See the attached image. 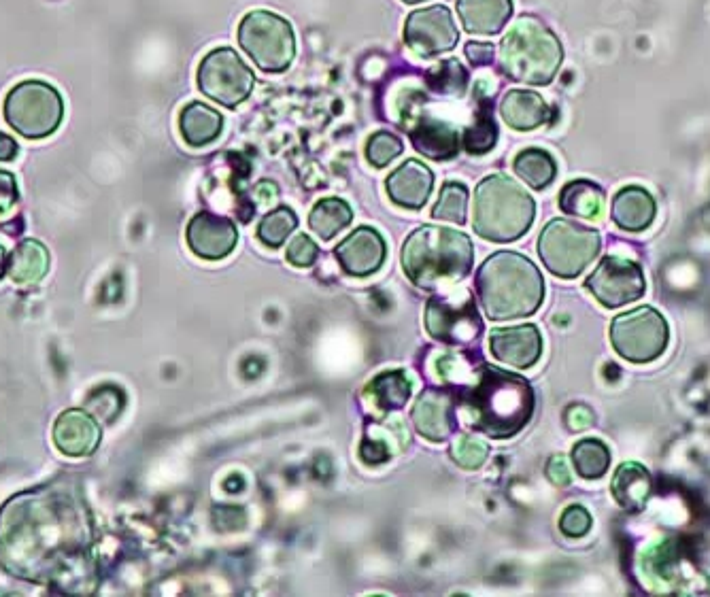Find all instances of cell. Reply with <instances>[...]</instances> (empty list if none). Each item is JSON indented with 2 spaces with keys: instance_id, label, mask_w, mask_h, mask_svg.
<instances>
[{
  "instance_id": "f1b7e54d",
  "label": "cell",
  "mask_w": 710,
  "mask_h": 597,
  "mask_svg": "<svg viewBox=\"0 0 710 597\" xmlns=\"http://www.w3.org/2000/svg\"><path fill=\"white\" fill-rule=\"evenodd\" d=\"M604 192L602 187L594 181L587 179H577L570 181L562 187L560 198V209L572 217L577 219H585V221H594L602 215L604 211Z\"/></svg>"
},
{
  "instance_id": "7c38bea8",
  "label": "cell",
  "mask_w": 710,
  "mask_h": 597,
  "mask_svg": "<svg viewBox=\"0 0 710 597\" xmlns=\"http://www.w3.org/2000/svg\"><path fill=\"white\" fill-rule=\"evenodd\" d=\"M256 85V75L232 47H217L198 66V88L207 98L228 109L245 102Z\"/></svg>"
},
{
  "instance_id": "e0dca14e",
  "label": "cell",
  "mask_w": 710,
  "mask_h": 597,
  "mask_svg": "<svg viewBox=\"0 0 710 597\" xmlns=\"http://www.w3.org/2000/svg\"><path fill=\"white\" fill-rule=\"evenodd\" d=\"M543 349V334H540L534 323L496 328L489 334V351H492V357L517 370H528L536 366L540 357H543Z\"/></svg>"
},
{
  "instance_id": "d6986e66",
  "label": "cell",
  "mask_w": 710,
  "mask_h": 597,
  "mask_svg": "<svg viewBox=\"0 0 710 597\" xmlns=\"http://www.w3.org/2000/svg\"><path fill=\"white\" fill-rule=\"evenodd\" d=\"M434 190V173L419 160L402 162L385 179V192L400 209H424Z\"/></svg>"
},
{
  "instance_id": "9a60e30c",
  "label": "cell",
  "mask_w": 710,
  "mask_h": 597,
  "mask_svg": "<svg viewBox=\"0 0 710 597\" xmlns=\"http://www.w3.org/2000/svg\"><path fill=\"white\" fill-rule=\"evenodd\" d=\"M460 398L451 389H426L415 400L411 419L419 436L430 442L447 440L458 425Z\"/></svg>"
},
{
  "instance_id": "8d00e7d4",
  "label": "cell",
  "mask_w": 710,
  "mask_h": 597,
  "mask_svg": "<svg viewBox=\"0 0 710 597\" xmlns=\"http://www.w3.org/2000/svg\"><path fill=\"white\" fill-rule=\"evenodd\" d=\"M428 83L441 94L462 96L468 85V73L458 60H445L432 66V71L428 73Z\"/></svg>"
},
{
  "instance_id": "603a6c76",
  "label": "cell",
  "mask_w": 710,
  "mask_h": 597,
  "mask_svg": "<svg viewBox=\"0 0 710 597\" xmlns=\"http://www.w3.org/2000/svg\"><path fill=\"white\" fill-rule=\"evenodd\" d=\"M513 13V0H458V15L468 34L494 37Z\"/></svg>"
},
{
  "instance_id": "d4e9b609",
  "label": "cell",
  "mask_w": 710,
  "mask_h": 597,
  "mask_svg": "<svg viewBox=\"0 0 710 597\" xmlns=\"http://www.w3.org/2000/svg\"><path fill=\"white\" fill-rule=\"evenodd\" d=\"M500 113L513 130L528 132L549 119L547 100L532 90H509L500 102Z\"/></svg>"
},
{
  "instance_id": "e575fe53",
  "label": "cell",
  "mask_w": 710,
  "mask_h": 597,
  "mask_svg": "<svg viewBox=\"0 0 710 597\" xmlns=\"http://www.w3.org/2000/svg\"><path fill=\"white\" fill-rule=\"evenodd\" d=\"M298 228V217L290 207H277L270 213H266L262 217V221L258 224V238L260 243L270 247V249H279L281 245H285L290 234Z\"/></svg>"
},
{
  "instance_id": "f6af8a7d",
  "label": "cell",
  "mask_w": 710,
  "mask_h": 597,
  "mask_svg": "<svg viewBox=\"0 0 710 597\" xmlns=\"http://www.w3.org/2000/svg\"><path fill=\"white\" fill-rule=\"evenodd\" d=\"M496 49L492 43H481V41H470L466 45V58L470 60L472 66H487L494 62Z\"/></svg>"
},
{
  "instance_id": "f907efd6",
  "label": "cell",
  "mask_w": 710,
  "mask_h": 597,
  "mask_svg": "<svg viewBox=\"0 0 710 597\" xmlns=\"http://www.w3.org/2000/svg\"><path fill=\"white\" fill-rule=\"evenodd\" d=\"M404 3H409V5H415V3H421V0H404Z\"/></svg>"
},
{
  "instance_id": "484cf974",
  "label": "cell",
  "mask_w": 710,
  "mask_h": 597,
  "mask_svg": "<svg viewBox=\"0 0 710 597\" xmlns=\"http://www.w3.org/2000/svg\"><path fill=\"white\" fill-rule=\"evenodd\" d=\"M409 442V434L404 432L402 421L373 423L366 430V436L360 445V459L366 466H381Z\"/></svg>"
},
{
  "instance_id": "1f68e13d",
  "label": "cell",
  "mask_w": 710,
  "mask_h": 597,
  "mask_svg": "<svg viewBox=\"0 0 710 597\" xmlns=\"http://www.w3.org/2000/svg\"><path fill=\"white\" fill-rule=\"evenodd\" d=\"M574 472L585 481H596L611 468V449L598 438L579 440L570 453Z\"/></svg>"
},
{
  "instance_id": "ba28073f",
  "label": "cell",
  "mask_w": 710,
  "mask_h": 597,
  "mask_svg": "<svg viewBox=\"0 0 710 597\" xmlns=\"http://www.w3.org/2000/svg\"><path fill=\"white\" fill-rule=\"evenodd\" d=\"M7 124L24 139L39 141L52 136L64 119L60 92L45 81L28 79L11 88L5 98Z\"/></svg>"
},
{
  "instance_id": "d6a6232c",
  "label": "cell",
  "mask_w": 710,
  "mask_h": 597,
  "mask_svg": "<svg viewBox=\"0 0 710 597\" xmlns=\"http://www.w3.org/2000/svg\"><path fill=\"white\" fill-rule=\"evenodd\" d=\"M513 170L534 190H545L557 175V164L545 149H523L513 160Z\"/></svg>"
},
{
  "instance_id": "83f0119b",
  "label": "cell",
  "mask_w": 710,
  "mask_h": 597,
  "mask_svg": "<svg viewBox=\"0 0 710 597\" xmlns=\"http://www.w3.org/2000/svg\"><path fill=\"white\" fill-rule=\"evenodd\" d=\"M413 394V381L404 370H387L366 385V396L375 408L383 413L400 411L407 406Z\"/></svg>"
},
{
  "instance_id": "d590c367",
  "label": "cell",
  "mask_w": 710,
  "mask_h": 597,
  "mask_svg": "<svg viewBox=\"0 0 710 597\" xmlns=\"http://www.w3.org/2000/svg\"><path fill=\"white\" fill-rule=\"evenodd\" d=\"M124 406H126L124 391L115 385H103L92 389V394L88 396L86 404H83V408H86L90 415H94L100 423H107V425H111L122 415Z\"/></svg>"
},
{
  "instance_id": "30bf717a",
  "label": "cell",
  "mask_w": 710,
  "mask_h": 597,
  "mask_svg": "<svg viewBox=\"0 0 710 597\" xmlns=\"http://www.w3.org/2000/svg\"><path fill=\"white\" fill-rule=\"evenodd\" d=\"M608 336H611L613 349L623 360L649 364L664 355L670 340V328L664 315L653 306H636V309L613 319Z\"/></svg>"
},
{
  "instance_id": "2e32d148",
  "label": "cell",
  "mask_w": 710,
  "mask_h": 597,
  "mask_svg": "<svg viewBox=\"0 0 710 597\" xmlns=\"http://www.w3.org/2000/svg\"><path fill=\"white\" fill-rule=\"evenodd\" d=\"M334 258L349 277L364 279L385 264L387 243L375 228L360 226L334 247Z\"/></svg>"
},
{
  "instance_id": "681fc988",
  "label": "cell",
  "mask_w": 710,
  "mask_h": 597,
  "mask_svg": "<svg viewBox=\"0 0 710 597\" xmlns=\"http://www.w3.org/2000/svg\"><path fill=\"white\" fill-rule=\"evenodd\" d=\"M7 270H9V255H7L5 247L0 245V279L7 275Z\"/></svg>"
},
{
  "instance_id": "f35d334b",
  "label": "cell",
  "mask_w": 710,
  "mask_h": 597,
  "mask_svg": "<svg viewBox=\"0 0 710 597\" xmlns=\"http://www.w3.org/2000/svg\"><path fill=\"white\" fill-rule=\"evenodd\" d=\"M451 457L460 468L477 470L487 462L489 447H487V442H483L477 436L460 434V436H455L451 442Z\"/></svg>"
},
{
  "instance_id": "ee69618b",
  "label": "cell",
  "mask_w": 710,
  "mask_h": 597,
  "mask_svg": "<svg viewBox=\"0 0 710 597\" xmlns=\"http://www.w3.org/2000/svg\"><path fill=\"white\" fill-rule=\"evenodd\" d=\"M564 421H566V425L572 432H583V430H589L591 425H594L596 417H594V411H591L589 406L572 404V406H568Z\"/></svg>"
},
{
  "instance_id": "b9f144b4",
  "label": "cell",
  "mask_w": 710,
  "mask_h": 597,
  "mask_svg": "<svg viewBox=\"0 0 710 597\" xmlns=\"http://www.w3.org/2000/svg\"><path fill=\"white\" fill-rule=\"evenodd\" d=\"M285 258L296 268H311L319 258V247L311 236L298 234L296 238H292V243L287 245Z\"/></svg>"
},
{
  "instance_id": "9c48e42d",
  "label": "cell",
  "mask_w": 710,
  "mask_h": 597,
  "mask_svg": "<svg viewBox=\"0 0 710 597\" xmlns=\"http://www.w3.org/2000/svg\"><path fill=\"white\" fill-rule=\"evenodd\" d=\"M245 54L266 73H283L294 62L296 37L292 24L273 11H251L239 26Z\"/></svg>"
},
{
  "instance_id": "277c9868",
  "label": "cell",
  "mask_w": 710,
  "mask_h": 597,
  "mask_svg": "<svg viewBox=\"0 0 710 597\" xmlns=\"http://www.w3.org/2000/svg\"><path fill=\"white\" fill-rule=\"evenodd\" d=\"M475 262V245L468 234L445 226H421L402 245V268L419 289L460 283Z\"/></svg>"
},
{
  "instance_id": "836d02e7",
  "label": "cell",
  "mask_w": 710,
  "mask_h": 597,
  "mask_svg": "<svg viewBox=\"0 0 710 597\" xmlns=\"http://www.w3.org/2000/svg\"><path fill=\"white\" fill-rule=\"evenodd\" d=\"M468 198L470 192L464 183L447 181L441 187V194H438V200L432 209V217L441 221H451V224H458V226L466 224Z\"/></svg>"
},
{
  "instance_id": "60d3db41",
  "label": "cell",
  "mask_w": 710,
  "mask_h": 597,
  "mask_svg": "<svg viewBox=\"0 0 710 597\" xmlns=\"http://www.w3.org/2000/svg\"><path fill=\"white\" fill-rule=\"evenodd\" d=\"M591 525H594L591 513L585 506H579V504L568 506L562 513V517H560V530L568 538H583V536H587L591 532Z\"/></svg>"
},
{
  "instance_id": "4316f807",
  "label": "cell",
  "mask_w": 710,
  "mask_h": 597,
  "mask_svg": "<svg viewBox=\"0 0 710 597\" xmlns=\"http://www.w3.org/2000/svg\"><path fill=\"white\" fill-rule=\"evenodd\" d=\"M179 128L185 143L192 147H205L222 134L224 117L213 107L205 105V102L194 100L190 105H185V109L181 111Z\"/></svg>"
},
{
  "instance_id": "3957f363",
  "label": "cell",
  "mask_w": 710,
  "mask_h": 597,
  "mask_svg": "<svg viewBox=\"0 0 710 597\" xmlns=\"http://www.w3.org/2000/svg\"><path fill=\"white\" fill-rule=\"evenodd\" d=\"M475 285L481 309L492 321L526 319L545 300L543 272L517 251L489 255L477 272Z\"/></svg>"
},
{
  "instance_id": "74e56055",
  "label": "cell",
  "mask_w": 710,
  "mask_h": 597,
  "mask_svg": "<svg viewBox=\"0 0 710 597\" xmlns=\"http://www.w3.org/2000/svg\"><path fill=\"white\" fill-rule=\"evenodd\" d=\"M498 143V128L494 117L489 111H483L479 119H475L466 134H464V149L472 156H483V153L492 151Z\"/></svg>"
},
{
  "instance_id": "7a4b0ae2",
  "label": "cell",
  "mask_w": 710,
  "mask_h": 597,
  "mask_svg": "<svg viewBox=\"0 0 710 597\" xmlns=\"http://www.w3.org/2000/svg\"><path fill=\"white\" fill-rule=\"evenodd\" d=\"M460 402L470 413L472 428L494 440L517 436L532 421L536 406L532 385L496 366H481L475 385Z\"/></svg>"
},
{
  "instance_id": "bcb514c9",
  "label": "cell",
  "mask_w": 710,
  "mask_h": 597,
  "mask_svg": "<svg viewBox=\"0 0 710 597\" xmlns=\"http://www.w3.org/2000/svg\"><path fill=\"white\" fill-rule=\"evenodd\" d=\"M547 476H549V481L553 485H557V487H566V485L572 483L570 468H568V462H566L564 455H555V457L549 459Z\"/></svg>"
},
{
  "instance_id": "4fadbf2b",
  "label": "cell",
  "mask_w": 710,
  "mask_h": 597,
  "mask_svg": "<svg viewBox=\"0 0 710 597\" xmlns=\"http://www.w3.org/2000/svg\"><path fill=\"white\" fill-rule=\"evenodd\" d=\"M585 287L604 309H619L645 296L647 279L636 262L619 255H606L587 277Z\"/></svg>"
},
{
  "instance_id": "52a82bcc",
  "label": "cell",
  "mask_w": 710,
  "mask_h": 597,
  "mask_svg": "<svg viewBox=\"0 0 710 597\" xmlns=\"http://www.w3.org/2000/svg\"><path fill=\"white\" fill-rule=\"evenodd\" d=\"M602 236L579 221L564 217L551 219L538 236V255L551 275L560 279H577L598 258Z\"/></svg>"
},
{
  "instance_id": "7402d4cb",
  "label": "cell",
  "mask_w": 710,
  "mask_h": 597,
  "mask_svg": "<svg viewBox=\"0 0 710 597\" xmlns=\"http://www.w3.org/2000/svg\"><path fill=\"white\" fill-rule=\"evenodd\" d=\"M411 141L419 153H424L430 160H451L458 156V151L462 147V136L460 130L449 122H441V119H421L417 128L411 132Z\"/></svg>"
},
{
  "instance_id": "cb8c5ba5",
  "label": "cell",
  "mask_w": 710,
  "mask_h": 597,
  "mask_svg": "<svg viewBox=\"0 0 710 597\" xmlns=\"http://www.w3.org/2000/svg\"><path fill=\"white\" fill-rule=\"evenodd\" d=\"M611 491L623 510H628V513H640V510H645L651 498L653 479L649 470L642 464L623 462L615 470Z\"/></svg>"
},
{
  "instance_id": "7dc6e473",
  "label": "cell",
  "mask_w": 710,
  "mask_h": 597,
  "mask_svg": "<svg viewBox=\"0 0 710 597\" xmlns=\"http://www.w3.org/2000/svg\"><path fill=\"white\" fill-rule=\"evenodd\" d=\"M18 143H15L13 136L0 132V162H11L18 158Z\"/></svg>"
},
{
  "instance_id": "5bb4252c",
  "label": "cell",
  "mask_w": 710,
  "mask_h": 597,
  "mask_svg": "<svg viewBox=\"0 0 710 597\" xmlns=\"http://www.w3.org/2000/svg\"><path fill=\"white\" fill-rule=\"evenodd\" d=\"M460 41L458 24L445 5L417 9L404 24V43L419 58H436Z\"/></svg>"
},
{
  "instance_id": "5b68a950",
  "label": "cell",
  "mask_w": 710,
  "mask_h": 597,
  "mask_svg": "<svg viewBox=\"0 0 710 597\" xmlns=\"http://www.w3.org/2000/svg\"><path fill=\"white\" fill-rule=\"evenodd\" d=\"M536 204L532 196L509 175H489L475 190L472 230L485 241L513 243L534 224Z\"/></svg>"
},
{
  "instance_id": "ac0fdd59",
  "label": "cell",
  "mask_w": 710,
  "mask_h": 597,
  "mask_svg": "<svg viewBox=\"0 0 710 597\" xmlns=\"http://www.w3.org/2000/svg\"><path fill=\"white\" fill-rule=\"evenodd\" d=\"M185 238H188V245L198 258L217 262L228 258L234 251L236 243H239V230H236L232 219L205 211L192 217Z\"/></svg>"
},
{
  "instance_id": "4dcf8cb0",
  "label": "cell",
  "mask_w": 710,
  "mask_h": 597,
  "mask_svg": "<svg viewBox=\"0 0 710 597\" xmlns=\"http://www.w3.org/2000/svg\"><path fill=\"white\" fill-rule=\"evenodd\" d=\"M351 221L353 209L343 198L319 200L309 215V226L321 241H332V238L351 226Z\"/></svg>"
},
{
  "instance_id": "c3c4849f",
  "label": "cell",
  "mask_w": 710,
  "mask_h": 597,
  "mask_svg": "<svg viewBox=\"0 0 710 597\" xmlns=\"http://www.w3.org/2000/svg\"><path fill=\"white\" fill-rule=\"evenodd\" d=\"M256 196H258V202L260 204H270V202H275L277 196H279V190H277V185L275 183H270V181H260L256 190Z\"/></svg>"
},
{
  "instance_id": "8fae6325",
  "label": "cell",
  "mask_w": 710,
  "mask_h": 597,
  "mask_svg": "<svg viewBox=\"0 0 710 597\" xmlns=\"http://www.w3.org/2000/svg\"><path fill=\"white\" fill-rule=\"evenodd\" d=\"M426 330L445 345L477 343L483 334V319L468 289H447L432 296L426 309Z\"/></svg>"
},
{
  "instance_id": "f546056e",
  "label": "cell",
  "mask_w": 710,
  "mask_h": 597,
  "mask_svg": "<svg viewBox=\"0 0 710 597\" xmlns=\"http://www.w3.org/2000/svg\"><path fill=\"white\" fill-rule=\"evenodd\" d=\"M49 270V251L35 238H26L9 255V277L18 285H35Z\"/></svg>"
},
{
  "instance_id": "7bdbcfd3",
  "label": "cell",
  "mask_w": 710,
  "mask_h": 597,
  "mask_svg": "<svg viewBox=\"0 0 710 597\" xmlns=\"http://www.w3.org/2000/svg\"><path fill=\"white\" fill-rule=\"evenodd\" d=\"M20 200V190L15 175L9 170H0V215L9 213Z\"/></svg>"
},
{
  "instance_id": "6da1fadb",
  "label": "cell",
  "mask_w": 710,
  "mask_h": 597,
  "mask_svg": "<svg viewBox=\"0 0 710 597\" xmlns=\"http://www.w3.org/2000/svg\"><path fill=\"white\" fill-rule=\"evenodd\" d=\"M92 523L77 493L66 489L26 491L0 510V561L35 583L73 578L90 564Z\"/></svg>"
},
{
  "instance_id": "ffe728a7",
  "label": "cell",
  "mask_w": 710,
  "mask_h": 597,
  "mask_svg": "<svg viewBox=\"0 0 710 597\" xmlns=\"http://www.w3.org/2000/svg\"><path fill=\"white\" fill-rule=\"evenodd\" d=\"M103 432L86 408H69L54 423V445L66 457H90Z\"/></svg>"
},
{
  "instance_id": "8992f818",
  "label": "cell",
  "mask_w": 710,
  "mask_h": 597,
  "mask_svg": "<svg viewBox=\"0 0 710 597\" xmlns=\"http://www.w3.org/2000/svg\"><path fill=\"white\" fill-rule=\"evenodd\" d=\"M564 58L562 43L532 15L511 24L500 41L498 60L504 75L526 85H547L560 71Z\"/></svg>"
},
{
  "instance_id": "44dd1931",
  "label": "cell",
  "mask_w": 710,
  "mask_h": 597,
  "mask_svg": "<svg viewBox=\"0 0 710 597\" xmlns=\"http://www.w3.org/2000/svg\"><path fill=\"white\" fill-rule=\"evenodd\" d=\"M655 213H657L655 200L645 187H638V185L621 187L613 198L611 215L615 226L621 228L623 232L647 230L653 224Z\"/></svg>"
},
{
  "instance_id": "ab89813d",
  "label": "cell",
  "mask_w": 710,
  "mask_h": 597,
  "mask_svg": "<svg viewBox=\"0 0 710 597\" xmlns=\"http://www.w3.org/2000/svg\"><path fill=\"white\" fill-rule=\"evenodd\" d=\"M402 151H404V143L400 141V136L387 130L375 132L366 141V160L375 168L390 166L396 158H400Z\"/></svg>"
}]
</instances>
